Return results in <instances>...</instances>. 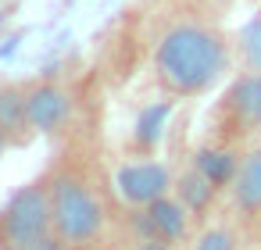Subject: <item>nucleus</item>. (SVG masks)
<instances>
[{
  "label": "nucleus",
  "instance_id": "1",
  "mask_svg": "<svg viewBox=\"0 0 261 250\" xmlns=\"http://www.w3.org/2000/svg\"><path fill=\"white\" fill-rule=\"evenodd\" d=\"M229 68L225 40L200 22H179L161 33L154 47V72L161 86L175 97L207 93Z\"/></svg>",
  "mask_w": 261,
  "mask_h": 250
},
{
  "label": "nucleus",
  "instance_id": "2",
  "mask_svg": "<svg viewBox=\"0 0 261 250\" xmlns=\"http://www.w3.org/2000/svg\"><path fill=\"white\" fill-rule=\"evenodd\" d=\"M50 204H54V232L72 243L75 250L90 246L104 232V200L79 172H58L50 179Z\"/></svg>",
  "mask_w": 261,
  "mask_h": 250
},
{
  "label": "nucleus",
  "instance_id": "3",
  "mask_svg": "<svg viewBox=\"0 0 261 250\" xmlns=\"http://www.w3.org/2000/svg\"><path fill=\"white\" fill-rule=\"evenodd\" d=\"M54 232L50 182L22 186L0 211V250H36Z\"/></svg>",
  "mask_w": 261,
  "mask_h": 250
},
{
  "label": "nucleus",
  "instance_id": "4",
  "mask_svg": "<svg viewBox=\"0 0 261 250\" xmlns=\"http://www.w3.org/2000/svg\"><path fill=\"white\" fill-rule=\"evenodd\" d=\"M115 182H118V193L133 207H147V204H154L158 197H165L175 186L172 168L161 164V161H129V164L118 168Z\"/></svg>",
  "mask_w": 261,
  "mask_h": 250
},
{
  "label": "nucleus",
  "instance_id": "5",
  "mask_svg": "<svg viewBox=\"0 0 261 250\" xmlns=\"http://www.w3.org/2000/svg\"><path fill=\"white\" fill-rule=\"evenodd\" d=\"M140 239H165V243H179L190 229V207L179 197H158L154 204L140 207L133 218Z\"/></svg>",
  "mask_w": 261,
  "mask_h": 250
},
{
  "label": "nucleus",
  "instance_id": "6",
  "mask_svg": "<svg viewBox=\"0 0 261 250\" xmlns=\"http://www.w3.org/2000/svg\"><path fill=\"white\" fill-rule=\"evenodd\" d=\"M25 115H29V125L36 132H61L68 115H72V100L61 86L40 82L25 93Z\"/></svg>",
  "mask_w": 261,
  "mask_h": 250
},
{
  "label": "nucleus",
  "instance_id": "7",
  "mask_svg": "<svg viewBox=\"0 0 261 250\" xmlns=\"http://www.w3.org/2000/svg\"><path fill=\"white\" fill-rule=\"evenodd\" d=\"M229 197H232V207L243 218L261 214V147H254L250 154L240 157L236 179L229 182Z\"/></svg>",
  "mask_w": 261,
  "mask_h": 250
},
{
  "label": "nucleus",
  "instance_id": "8",
  "mask_svg": "<svg viewBox=\"0 0 261 250\" xmlns=\"http://www.w3.org/2000/svg\"><path fill=\"white\" fill-rule=\"evenodd\" d=\"M225 107H229V115L243 125V129H261V72H247V75H240L236 82H232V90H229V100H225Z\"/></svg>",
  "mask_w": 261,
  "mask_h": 250
},
{
  "label": "nucleus",
  "instance_id": "9",
  "mask_svg": "<svg viewBox=\"0 0 261 250\" xmlns=\"http://www.w3.org/2000/svg\"><path fill=\"white\" fill-rule=\"evenodd\" d=\"M215 193H218V186H215V182H211V179H207L197 164L175 179V197L190 207V214H204V211L211 207Z\"/></svg>",
  "mask_w": 261,
  "mask_h": 250
},
{
  "label": "nucleus",
  "instance_id": "10",
  "mask_svg": "<svg viewBox=\"0 0 261 250\" xmlns=\"http://www.w3.org/2000/svg\"><path fill=\"white\" fill-rule=\"evenodd\" d=\"M193 164L222 189V186H229L232 179H236V168H240V157L229 150V147H204V150H197L193 154Z\"/></svg>",
  "mask_w": 261,
  "mask_h": 250
},
{
  "label": "nucleus",
  "instance_id": "11",
  "mask_svg": "<svg viewBox=\"0 0 261 250\" xmlns=\"http://www.w3.org/2000/svg\"><path fill=\"white\" fill-rule=\"evenodd\" d=\"M0 125L8 129L11 140H18L29 125V115H25V90H15V86H0Z\"/></svg>",
  "mask_w": 261,
  "mask_h": 250
},
{
  "label": "nucleus",
  "instance_id": "12",
  "mask_svg": "<svg viewBox=\"0 0 261 250\" xmlns=\"http://www.w3.org/2000/svg\"><path fill=\"white\" fill-rule=\"evenodd\" d=\"M168 118H172V100H158V104L143 107L140 122H136V140L143 147H154L161 140V132L168 129Z\"/></svg>",
  "mask_w": 261,
  "mask_h": 250
},
{
  "label": "nucleus",
  "instance_id": "13",
  "mask_svg": "<svg viewBox=\"0 0 261 250\" xmlns=\"http://www.w3.org/2000/svg\"><path fill=\"white\" fill-rule=\"evenodd\" d=\"M236 50H240V58H243L247 68L261 72V15H254V18L240 29V36H236Z\"/></svg>",
  "mask_w": 261,
  "mask_h": 250
},
{
  "label": "nucleus",
  "instance_id": "14",
  "mask_svg": "<svg viewBox=\"0 0 261 250\" xmlns=\"http://www.w3.org/2000/svg\"><path fill=\"white\" fill-rule=\"evenodd\" d=\"M197 250H236V236H232V229L215 225L197 239Z\"/></svg>",
  "mask_w": 261,
  "mask_h": 250
},
{
  "label": "nucleus",
  "instance_id": "15",
  "mask_svg": "<svg viewBox=\"0 0 261 250\" xmlns=\"http://www.w3.org/2000/svg\"><path fill=\"white\" fill-rule=\"evenodd\" d=\"M36 250H75V246H72V243H65L58 232H50V236H47V239H43Z\"/></svg>",
  "mask_w": 261,
  "mask_h": 250
},
{
  "label": "nucleus",
  "instance_id": "16",
  "mask_svg": "<svg viewBox=\"0 0 261 250\" xmlns=\"http://www.w3.org/2000/svg\"><path fill=\"white\" fill-rule=\"evenodd\" d=\"M136 250H172V243H165V239H140Z\"/></svg>",
  "mask_w": 261,
  "mask_h": 250
},
{
  "label": "nucleus",
  "instance_id": "17",
  "mask_svg": "<svg viewBox=\"0 0 261 250\" xmlns=\"http://www.w3.org/2000/svg\"><path fill=\"white\" fill-rule=\"evenodd\" d=\"M8 143H11V136H8V129H4V125H0V154L8 150Z\"/></svg>",
  "mask_w": 261,
  "mask_h": 250
}]
</instances>
